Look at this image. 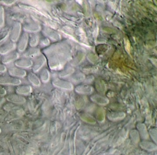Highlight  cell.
Here are the masks:
<instances>
[{
    "label": "cell",
    "mask_w": 157,
    "mask_h": 155,
    "mask_svg": "<svg viewBox=\"0 0 157 155\" xmlns=\"http://www.w3.org/2000/svg\"><path fill=\"white\" fill-rule=\"evenodd\" d=\"M16 108H18V107H17L16 105H15V104H11V103L6 104V105L4 106V109L6 111H12V110H15Z\"/></svg>",
    "instance_id": "d6a6232c"
},
{
    "label": "cell",
    "mask_w": 157,
    "mask_h": 155,
    "mask_svg": "<svg viewBox=\"0 0 157 155\" xmlns=\"http://www.w3.org/2000/svg\"><path fill=\"white\" fill-rule=\"evenodd\" d=\"M90 99L92 102L98 104L101 107H104L110 103L108 98H107L104 95H101V94H94V95H90Z\"/></svg>",
    "instance_id": "ba28073f"
},
{
    "label": "cell",
    "mask_w": 157,
    "mask_h": 155,
    "mask_svg": "<svg viewBox=\"0 0 157 155\" xmlns=\"http://www.w3.org/2000/svg\"><path fill=\"white\" fill-rule=\"evenodd\" d=\"M21 84V80L11 76H0V85L17 86Z\"/></svg>",
    "instance_id": "8992f818"
},
{
    "label": "cell",
    "mask_w": 157,
    "mask_h": 155,
    "mask_svg": "<svg viewBox=\"0 0 157 155\" xmlns=\"http://www.w3.org/2000/svg\"><path fill=\"white\" fill-rule=\"evenodd\" d=\"M50 44H51L50 40H49L48 38H45V37H44V38H42V39H40L39 45L41 48H45L47 47V46H48Z\"/></svg>",
    "instance_id": "1f68e13d"
},
{
    "label": "cell",
    "mask_w": 157,
    "mask_h": 155,
    "mask_svg": "<svg viewBox=\"0 0 157 155\" xmlns=\"http://www.w3.org/2000/svg\"><path fill=\"white\" fill-rule=\"evenodd\" d=\"M7 94L6 90L4 88V87L2 85H0V97H5Z\"/></svg>",
    "instance_id": "d590c367"
},
{
    "label": "cell",
    "mask_w": 157,
    "mask_h": 155,
    "mask_svg": "<svg viewBox=\"0 0 157 155\" xmlns=\"http://www.w3.org/2000/svg\"><path fill=\"white\" fill-rule=\"evenodd\" d=\"M33 91V89L31 85L29 84H20L15 88V94L21 96H28Z\"/></svg>",
    "instance_id": "5bb4252c"
},
{
    "label": "cell",
    "mask_w": 157,
    "mask_h": 155,
    "mask_svg": "<svg viewBox=\"0 0 157 155\" xmlns=\"http://www.w3.org/2000/svg\"><path fill=\"white\" fill-rule=\"evenodd\" d=\"M71 82L73 84H81V83L84 82V79H85V75L82 72H78V73L73 74L71 76Z\"/></svg>",
    "instance_id": "44dd1931"
},
{
    "label": "cell",
    "mask_w": 157,
    "mask_h": 155,
    "mask_svg": "<svg viewBox=\"0 0 157 155\" xmlns=\"http://www.w3.org/2000/svg\"><path fill=\"white\" fill-rule=\"evenodd\" d=\"M21 31H22V25L18 21H15L12 25V29L9 34V38H10L11 41L15 43L18 41L20 36L21 35Z\"/></svg>",
    "instance_id": "7a4b0ae2"
},
{
    "label": "cell",
    "mask_w": 157,
    "mask_h": 155,
    "mask_svg": "<svg viewBox=\"0 0 157 155\" xmlns=\"http://www.w3.org/2000/svg\"><path fill=\"white\" fill-rule=\"evenodd\" d=\"M81 116V118L82 119V121H85V122L88 123V124H94L97 123L96 119L94 118V117L90 115V114L88 113H82L80 114Z\"/></svg>",
    "instance_id": "484cf974"
},
{
    "label": "cell",
    "mask_w": 157,
    "mask_h": 155,
    "mask_svg": "<svg viewBox=\"0 0 157 155\" xmlns=\"http://www.w3.org/2000/svg\"><path fill=\"white\" fill-rule=\"evenodd\" d=\"M40 81L43 83H48L51 80V73L49 70L46 68L40 71Z\"/></svg>",
    "instance_id": "7402d4cb"
},
{
    "label": "cell",
    "mask_w": 157,
    "mask_h": 155,
    "mask_svg": "<svg viewBox=\"0 0 157 155\" xmlns=\"http://www.w3.org/2000/svg\"><path fill=\"white\" fill-rule=\"evenodd\" d=\"M130 139H131L132 142L135 144H137L140 142V137L139 133L136 130V129H134V130H132L130 132Z\"/></svg>",
    "instance_id": "4316f807"
},
{
    "label": "cell",
    "mask_w": 157,
    "mask_h": 155,
    "mask_svg": "<svg viewBox=\"0 0 157 155\" xmlns=\"http://www.w3.org/2000/svg\"><path fill=\"white\" fill-rule=\"evenodd\" d=\"M87 101H86V98L84 96L80 97L78 100H77L76 102V106L78 109H81L84 107V105L86 104Z\"/></svg>",
    "instance_id": "f546056e"
},
{
    "label": "cell",
    "mask_w": 157,
    "mask_h": 155,
    "mask_svg": "<svg viewBox=\"0 0 157 155\" xmlns=\"http://www.w3.org/2000/svg\"><path fill=\"white\" fill-rule=\"evenodd\" d=\"M20 55L18 52L16 51H14V52H11V53L7 54V55H4V56H2L1 61L2 64H11L12 62H15V61H17L18 59H19Z\"/></svg>",
    "instance_id": "8fae6325"
},
{
    "label": "cell",
    "mask_w": 157,
    "mask_h": 155,
    "mask_svg": "<svg viewBox=\"0 0 157 155\" xmlns=\"http://www.w3.org/2000/svg\"><path fill=\"white\" fill-rule=\"evenodd\" d=\"M27 78L28 81L32 84V85H33L34 87H40L41 86V81H40V78L35 75L33 72H29V74H27Z\"/></svg>",
    "instance_id": "ffe728a7"
},
{
    "label": "cell",
    "mask_w": 157,
    "mask_h": 155,
    "mask_svg": "<svg viewBox=\"0 0 157 155\" xmlns=\"http://www.w3.org/2000/svg\"><path fill=\"white\" fill-rule=\"evenodd\" d=\"M52 84L54 87H58L64 91H73L75 87L74 84L70 81H66V80L61 79V78H55L52 80Z\"/></svg>",
    "instance_id": "6da1fadb"
},
{
    "label": "cell",
    "mask_w": 157,
    "mask_h": 155,
    "mask_svg": "<svg viewBox=\"0 0 157 155\" xmlns=\"http://www.w3.org/2000/svg\"><path fill=\"white\" fill-rule=\"evenodd\" d=\"M136 130L139 133L140 137L144 141H148L149 138H150V135H149L148 129H147L145 124H144V123H138L136 124Z\"/></svg>",
    "instance_id": "e0dca14e"
},
{
    "label": "cell",
    "mask_w": 157,
    "mask_h": 155,
    "mask_svg": "<svg viewBox=\"0 0 157 155\" xmlns=\"http://www.w3.org/2000/svg\"><path fill=\"white\" fill-rule=\"evenodd\" d=\"M7 71L9 76L13 77V78H18V79L26 78L28 74L25 70H23V69H21L17 67H12L10 68L7 69Z\"/></svg>",
    "instance_id": "30bf717a"
},
{
    "label": "cell",
    "mask_w": 157,
    "mask_h": 155,
    "mask_svg": "<svg viewBox=\"0 0 157 155\" xmlns=\"http://www.w3.org/2000/svg\"><path fill=\"white\" fill-rule=\"evenodd\" d=\"M22 29L24 32L26 33H32V34H38L42 29L41 25L38 23H29V24H25L22 25Z\"/></svg>",
    "instance_id": "7c38bea8"
},
{
    "label": "cell",
    "mask_w": 157,
    "mask_h": 155,
    "mask_svg": "<svg viewBox=\"0 0 157 155\" xmlns=\"http://www.w3.org/2000/svg\"><path fill=\"white\" fill-rule=\"evenodd\" d=\"M6 72H7V68H6V66L2 64V63H0V73H5Z\"/></svg>",
    "instance_id": "8d00e7d4"
},
{
    "label": "cell",
    "mask_w": 157,
    "mask_h": 155,
    "mask_svg": "<svg viewBox=\"0 0 157 155\" xmlns=\"http://www.w3.org/2000/svg\"><path fill=\"white\" fill-rule=\"evenodd\" d=\"M15 49H16V44L15 43L12 42V41L5 43L2 45L0 46V55L2 56H4L7 54L14 52Z\"/></svg>",
    "instance_id": "2e32d148"
},
{
    "label": "cell",
    "mask_w": 157,
    "mask_h": 155,
    "mask_svg": "<svg viewBox=\"0 0 157 155\" xmlns=\"http://www.w3.org/2000/svg\"><path fill=\"white\" fill-rule=\"evenodd\" d=\"M46 64H47V58L45 57V55L41 54L40 56L35 58V62H33V65H32L33 73L35 74L39 72Z\"/></svg>",
    "instance_id": "52a82bcc"
},
{
    "label": "cell",
    "mask_w": 157,
    "mask_h": 155,
    "mask_svg": "<svg viewBox=\"0 0 157 155\" xmlns=\"http://www.w3.org/2000/svg\"><path fill=\"white\" fill-rule=\"evenodd\" d=\"M14 63H15V67L23 69V70L31 68H32V65H33V61L29 59V58H21V59H18Z\"/></svg>",
    "instance_id": "4fadbf2b"
},
{
    "label": "cell",
    "mask_w": 157,
    "mask_h": 155,
    "mask_svg": "<svg viewBox=\"0 0 157 155\" xmlns=\"http://www.w3.org/2000/svg\"><path fill=\"white\" fill-rule=\"evenodd\" d=\"M77 94L81 95L82 96H86V95H92L94 92V87L90 84H81L77 85L74 88Z\"/></svg>",
    "instance_id": "3957f363"
},
{
    "label": "cell",
    "mask_w": 157,
    "mask_h": 155,
    "mask_svg": "<svg viewBox=\"0 0 157 155\" xmlns=\"http://www.w3.org/2000/svg\"><path fill=\"white\" fill-rule=\"evenodd\" d=\"M157 130H156V129L155 128H152V129H150V130H149V135H150V138H152V140H153V142L154 143H156V140H157V138H156V136H157Z\"/></svg>",
    "instance_id": "4dcf8cb0"
},
{
    "label": "cell",
    "mask_w": 157,
    "mask_h": 155,
    "mask_svg": "<svg viewBox=\"0 0 157 155\" xmlns=\"http://www.w3.org/2000/svg\"><path fill=\"white\" fill-rule=\"evenodd\" d=\"M0 4H1V1H0Z\"/></svg>",
    "instance_id": "ab89813d"
},
{
    "label": "cell",
    "mask_w": 157,
    "mask_h": 155,
    "mask_svg": "<svg viewBox=\"0 0 157 155\" xmlns=\"http://www.w3.org/2000/svg\"><path fill=\"white\" fill-rule=\"evenodd\" d=\"M6 23V18H5V9L2 6H0V29L4 27Z\"/></svg>",
    "instance_id": "f1b7e54d"
},
{
    "label": "cell",
    "mask_w": 157,
    "mask_h": 155,
    "mask_svg": "<svg viewBox=\"0 0 157 155\" xmlns=\"http://www.w3.org/2000/svg\"><path fill=\"white\" fill-rule=\"evenodd\" d=\"M41 55V52L40 48H30L28 49L27 51L25 52V58H36L38 56Z\"/></svg>",
    "instance_id": "d6986e66"
},
{
    "label": "cell",
    "mask_w": 157,
    "mask_h": 155,
    "mask_svg": "<svg viewBox=\"0 0 157 155\" xmlns=\"http://www.w3.org/2000/svg\"><path fill=\"white\" fill-rule=\"evenodd\" d=\"M29 35L26 32H23L20 36L19 39L18 41V44L16 45V48L18 52L20 53H24L27 50L28 45H29Z\"/></svg>",
    "instance_id": "5b68a950"
},
{
    "label": "cell",
    "mask_w": 157,
    "mask_h": 155,
    "mask_svg": "<svg viewBox=\"0 0 157 155\" xmlns=\"http://www.w3.org/2000/svg\"><path fill=\"white\" fill-rule=\"evenodd\" d=\"M5 101H6V98L4 97H0V106L2 105L5 103Z\"/></svg>",
    "instance_id": "74e56055"
},
{
    "label": "cell",
    "mask_w": 157,
    "mask_h": 155,
    "mask_svg": "<svg viewBox=\"0 0 157 155\" xmlns=\"http://www.w3.org/2000/svg\"><path fill=\"white\" fill-rule=\"evenodd\" d=\"M40 37L38 34H32L31 36H29V45L30 48H37V46L39 45Z\"/></svg>",
    "instance_id": "cb8c5ba5"
},
{
    "label": "cell",
    "mask_w": 157,
    "mask_h": 155,
    "mask_svg": "<svg viewBox=\"0 0 157 155\" xmlns=\"http://www.w3.org/2000/svg\"><path fill=\"white\" fill-rule=\"evenodd\" d=\"M94 77L93 76V75H89V76L87 77H85V79H84V82L86 84H91V83L93 82V81H94Z\"/></svg>",
    "instance_id": "836d02e7"
},
{
    "label": "cell",
    "mask_w": 157,
    "mask_h": 155,
    "mask_svg": "<svg viewBox=\"0 0 157 155\" xmlns=\"http://www.w3.org/2000/svg\"><path fill=\"white\" fill-rule=\"evenodd\" d=\"M105 110L102 107H99L95 111V119L98 122H104L105 120Z\"/></svg>",
    "instance_id": "d4e9b609"
},
{
    "label": "cell",
    "mask_w": 157,
    "mask_h": 155,
    "mask_svg": "<svg viewBox=\"0 0 157 155\" xmlns=\"http://www.w3.org/2000/svg\"><path fill=\"white\" fill-rule=\"evenodd\" d=\"M41 31H42L43 34H44V35L45 36V38H48V39L50 40V41H54V42H57V41H61V35H60L58 32L54 30V29L48 27H44V29H41Z\"/></svg>",
    "instance_id": "277c9868"
},
{
    "label": "cell",
    "mask_w": 157,
    "mask_h": 155,
    "mask_svg": "<svg viewBox=\"0 0 157 155\" xmlns=\"http://www.w3.org/2000/svg\"><path fill=\"white\" fill-rule=\"evenodd\" d=\"M95 88L99 93H101V94L104 95L107 90V86L104 81H102L101 79H97L95 80Z\"/></svg>",
    "instance_id": "603a6c76"
},
{
    "label": "cell",
    "mask_w": 157,
    "mask_h": 155,
    "mask_svg": "<svg viewBox=\"0 0 157 155\" xmlns=\"http://www.w3.org/2000/svg\"><path fill=\"white\" fill-rule=\"evenodd\" d=\"M107 118L109 121L113 122H118L123 121L126 118V113L124 111H111L107 114Z\"/></svg>",
    "instance_id": "9a60e30c"
},
{
    "label": "cell",
    "mask_w": 157,
    "mask_h": 155,
    "mask_svg": "<svg viewBox=\"0 0 157 155\" xmlns=\"http://www.w3.org/2000/svg\"><path fill=\"white\" fill-rule=\"evenodd\" d=\"M74 73H75V69L72 68H67L64 69V71L60 72V73L58 74V76H59L61 79V78L71 77Z\"/></svg>",
    "instance_id": "83f0119b"
},
{
    "label": "cell",
    "mask_w": 157,
    "mask_h": 155,
    "mask_svg": "<svg viewBox=\"0 0 157 155\" xmlns=\"http://www.w3.org/2000/svg\"><path fill=\"white\" fill-rule=\"evenodd\" d=\"M16 2L15 1H13V0H3V1H1L2 4H3L6 6H11L13 4Z\"/></svg>",
    "instance_id": "e575fe53"
},
{
    "label": "cell",
    "mask_w": 157,
    "mask_h": 155,
    "mask_svg": "<svg viewBox=\"0 0 157 155\" xmlns=\"http://www.w3.org/2000/svg\"><path fill=\"white\" fill-rule=\"evenodd\" d=\"M1 132H2V129L0 128V134H1Z\"/></svg>",
    "instance_id": "f35d334b"
},
{
    "label": "cell",
    "mask_w": 157,
    "mask_h": 155,
    "mask_svg": "<svg viewBox=\"0 0 157 155\" xmlns=\"http://www.w3.org/2000/svg\"><path fill=\"white\" fill-rule=\"evenodd\" d=\"M140 147L147 151H156L157 150V145L156 143L150 141H142L139 143Z\"/></svg>",
    "instance_id": "ac0fdd59"
},
{
    "label": "cell",
    "mask_w": 157,
    "mask_h": 155,
    "mask_svg": "<svg viewBox=\"0 0 157 155\" xmlns=\"http://www.w3.org/2000/svg\"><path fill=\"white\" fill-rule=\"evenodd\" d=\"M6 100H7L11 104L15 105H23L26 103V98L25 97L18 95L17 94H11L6 96Z\"/></svg>",
    "instance_id": "9c48e42d"
}]
</instances>
